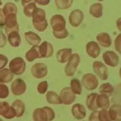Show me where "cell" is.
<instances>
[{
    "label": "cell",
    "mask_w": 121,
    "mask_h": 121,
    "mask_svg": "<svg viewBox=\"0 0 121 121\" xmlns=\"http://www.w3.org/2000/svg\"><path fill=\"white\" fill-rule=\"evenodd\" d=\"M51 25L56 38H66L68 35V32L66 29V20L64 16L60 15L52 16L51 19Z\"/></svg>",
    "instance_id": "cell-1"
},
{
    "label": "cell",
    "mask_w": 121,
    "mask_h": 121,
    "mask_svg": "<svg viewBox=\"0 0 121 121\" xmlns=\"http://www.w3.org/2000/svg\"><path fill=\"white\" fill-rule=\"evenodd\" d=\"M33 23L35 28L39 31H44L48 26L46 19V13L44 10L37 8L33 12Z\"/></svg>",
    "instance_id": "cell-2"
},
{
    "label": "cell",
    "mask_w": 121,
    "mask_h": 121,
    "mask_svg": "<svg viewBox=\"0 0 121 121\" xmlns=\"http://www.w3.org/2000/svg\"><path fill=\"white\" fill-rule=\"evenodd\" d=\"M84 18L82 12L79 9L74 10L70 15L69 19L70 24L74 27H78L82 22Z\"/></svg>",
    "instance_id": "cell-3"
},
{
    "label": "cell",
    "mask_w": 121,
    "mask_h": 121,
    "mask_svg": "<svg viewBox=\"0 0 121 121\" xmlns=\"http://www.w3.org/2000/svg\"><path fill=\"white\" fill-rule=\"evenodd\" d=\"M86 51L91 57H96L99 54L100 48L95 42H90L87 44Z\"/></svg>",
    "instance_id": "cell-4"
},
{
    "label": "cell",
    "mask_w": 121,
    "mask_h": 121,
    "mask_svg": "<svg viewBox=\"0 0 121 121\" xmlns=\"http://www.w3.org/2000/svg\"><path fill=\"white\" fill-rule=\"evenodd\" d=\"M97 63L98 65L99 66V67H98V66L97 65L96 63L94 62V64H93V69H94V70H99L94 71V72L96 73L98 76L99 77V78L100 79L103 80L107 79V77H108L107 69L102 70L104 69V68H106V67L101 62H97Z\"/></svg>",
    "instance_id": "cell-5"
},
{
    "label": "cell",
    "mask_w": 121,
    "mask_h": 121,
    "mask_svg": "<svg viewBox=\"0 0 121 121\" xmlns=\"http://www.w3.org/2000/svg\"><path fill=\"white\" fill-rule=\"evenodd\" d=\"M89 13L92 16L99 18L103 15V6L101 4L96 3L92 4L89 9Z\"/></svg>",
    "instance_id": "cell-6"
},
{
    "label": "cell",
    "mask_w": 121,
    "mask_h": 121,
    "mask_svg": "<svg viewBox=\"0 0 121 121\" xmlns=\"http://www.w3.org/2000/svg\"><path fill=\"white\" fill-rule=\"evenodd\" d=\"M99 44L104 47H109L111 45V39L109 35L107 33H101L96 37Z\"/></svg>",
    "instance_id": "cell-7"
},
{
    "label": "cell",
    "mask_w": 121,
    "mask_h": 121,
    "mask_svg": "<svg viewBox=\"0 0 121 121\" xmlns=\"http://www.w3.org/2000/svg\"><path fill=\"white\" fill-rule=\"evenodd\" d=\"M55 4L59 9H68L72 5L73 0H55Z\"/></svg>",
    "instance_id": "cell-8"
},
{
    "label": "cell",
    "mask_w": 121,
    "mask_h": 121,
    "mask_svg": "<svg viewBox=\"0 0 121 121\" xmlns=\"http://www.w3.org/2000/svg\"><path fill=\"white\" fill-rule=\"evenodd\" d=\"M80 104H75L72 108V114L74 117L77 119H82L86 116L85 109L79 112Z\"/></svg>",
    "instance_id": "cell-9"
},
{
    "label": "cell",
    "mask_w": 121,
    "mask_h": 121,
    "mask_svg": "<svg viewBox=\"0 0 121 121\" xmlns=\"http://www.w3.org/2000/svg\"><path fill=\"white\" fill-rule=\"evenodd\" d=\"M37 8L35 3L29 4L24 7V13L26 16L28 17H32L33 12Z\"/></svg>",
    "instance_id": "cell-10"
},
{
    "label": "cell",
    "mask_w": 121,
    "mask_h": 121,
    "mask_svg": "<svg viewBox=\"0 0 121 121\" xmlns=\"http://www.w3.org/2000/svg\"><path fill=\"white\" fill-rule=\"evenodd\" d=\"M71 86H72V89L73 90V92L76 94H80L82 92V86L80 85V83L79 81L78 80L77 83V86H76L75 85V83L73 82V80H72L71 82Z\"/></svg>",
    "instance_id": "cell-11"
},
{
    "label": "cell",
    "mask_w": 121,
    "mask_h": 121,
    "mask_svg": "<svg viewBox=\"0 0 121 121\" xmlns=\"http://www.w3.org/2000/svg\"><path fill=\"white\" fill-rule=\"evenodd\" d=\"M115 48L117 50L121 52V35H118L117 38L115 40Z\"/></svg>",
    "instance_id": "cell-12"
},
{
    "label": "cell",
    "mask_w": 121,
    "mask_h": 121,
    "mask_svg": "<svg viewBox=\"0 0 121 121\" xmlns=\"http://www.w3.org/2000/svg\"><path fill=\"white\" fill-rule=\"evenodd\" d=\"M37 2L42 5H46L50 3V0H35Z\"/></svg>",
    "instance_id": "cell-13"
},
{
    "label": "cell",
    "mask_w": 121,
    "mask_h": 121,
    "mask_svg": "<svg viewBox=\"0 0 121 121\" xmlns=\"http://www.w3.org/2000/svg\"><path fill=\"white\" fill-rule=\"evenodd\" d=\"M21 1H22V6L24 7L26 6L29 4L32 3H35V0H21Z\"/></svg>",
    "instance_id": "cell-14"
},
{
    "label": "cell",
    "mask_w": 121,
    "mask_h": 121,
    "mask_svg": "<svg viewBox=\"0 0 121 121\" xmlns=\"http://www.w3.org/2000/svg\"><path fill=\"white\" fill-rule=\"evenodd\" d=\"M99 1H103L104 0H98Z\"/></svg>",
    "instance_id": "cell-15"
}]
</instances>
